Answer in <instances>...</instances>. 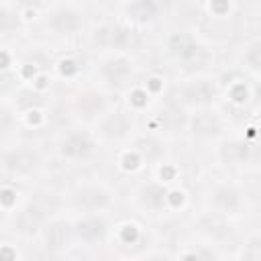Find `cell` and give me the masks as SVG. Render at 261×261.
<instances>
[{
    "instance_id": "obj_1",
    "label": "cell",
    "mask_w": 261,
    "mask_h": 261,
    "mask_svg": "<svg viewBox=\"0 0 261 261\" xmlns=\"http://www.w3.org/2000/svg\"><path fill=\"white\" fill-rule=\"evenodd\" d=\"M71 200H73V206H75L77 210H82V212H86V214H92V212H100V210L108 208L110 202H112V196H110V192H108L106 188H102V186L86 184V186H80V188L73 192Z\"/></svg>"
},
{
    "instance_id": "obj_2",
    "label": "cell",
    "mask_w": 261,
    "mask_h": 261,
    "mask_svg": "<svg viewBox=\"0 0 261 261\" xmlns=\"http://www.w3.org/2000/svg\"><path fill=\"white\" fill-rule=\"evenodd\" d=\"M177 96L186 106H208L216 100L218 90H216L212 80L198 77V80H192V82L184 84L179 88Z\"/></svg>"
},
{
    "instance_id": "obj_3",
    "label": "cell",
    "mask_w": 261,
    "mask_h": 261,
    "mask_svg": "<svg viewBox=\"0 0 261 261\" xmlns=\"http://www.w3.org/2000/svg\"><path fill=\"white\" fill-rule=\"evenodd\" d=\"M49 29L57 35V37H71L75 35L82 27H84V18L82 12L73 6H59L51 12L49 20H47Z\"/></svg>"
},
{
    "instance_id": "obj_4",
    "label": "cell",
    "mask_w": 261,
    "mask_h": 261,
    "mask_svg": "<svg viewBox=\"0 0 261 261\" xmlns=\"http://www.w3.org/2000/svg\"><path fill=\"white\" fill-rule=\"evenodd\" d=\"M133 73V61L124 55H110L100 65V77L110 88H120Z\"/></svg>"
},
{
    "instance_id": "obj_5",
    "label": "cell",
    "mask_w": 261,
    "mask_h": 261,
    "mask_svg": "<svg viewBox=\"0 0 261 261\" xmlns=\"http://www.w3.org/2000/svg\"><path fill=\"white\" fill-rule=\"evenodd\" d=\"M73 232L80 241L84 243H102L106 237H108V222L104 216H100L98 212H92L84 218H80L75 224H73Z\"/></svg>"
},
{
    "instance_id": "obj_6",
    "label": "cell",
    "mask_w": 261,
    "mask_h": 261,
    "mask_svg": "<svg viewBox=\"0 0 261 261\" xmlns=\"http://www.w3.org/2000/svg\"><path fill=\"white\" fill-rule=\"evenodd\" d=\"M96 149V143L94 139L84 133V130H75V133H69L61 143H59V153L67 159H84L88 155H92Z\"/></svg>"
},
{
    "instance_id": "obj_7",
    "label": "cell",
    "mask_w": 261,
    "mask_h": 261,
    "mask_svg": "<svg viewBox=\"0 0 261 261\" xmlns=\"http://www.w3.org/2000/svg\"><path fill=\"white\" fill-rule=\"evenodd\" d=\"M210 204L222 214H237L243 206V198L237 186L220 184L210 192Z\"/></svg>"
},
{
    "instance_id": "obj_8",
    "label": "cell",
    "mask_w": 261,
    "mask_h": 261,
    "mask_svg": "<svg viewBox=\"0 0 261 261\" xmlns=\"http://www.w3.org/2000/svg\"><path fill=\"white\" fill-rule=\"evenodd\" d=\"M135 122H133V116L124 110H114L110 114H106L102 118V124H100V130L106 139H112V141H120V139H126L133 130Z\"/></svg>"
},
{
    "instance_id": "obj_9",
    "label": "cell",
    "mask_w": 261,
    "mask_h": 261,
    "mask_svg": "<svg viewBox=\"0 0 261 261\" xmlns=\"http://www.w3.org/2000/svg\"><path fill=\"white\" fill-rule=\"evenodd\" d=\"M47 216H49L47 200L37 198V200L29 202V204L22 208V212L16 216V224H18V228H20L22 232H33V230H37V228L45 222Z\"/></svg>"
},
{
    "instance_id": "obj_10",
    "label": "cell",
    "mask_w": 261,
    "mask_h": 261,
    "mask_svg": "<svg viewBox=\"0 0 261 261\" xmlns=\"http://www.w3.org/2000/svg\"><path fill=\"white\" fill-rule=\"evenodd\" d=\"M130 39H133L130 29L122 24H104L94 33V41L110 49H126Z\"/></svg>"
},
{
    "instance_id": "obj_11",
    "label": "cell",
    "mask_w": 261,
    "mask_h": 261,
    "mask_svg": "<svg viewBox=\"0 0 261 261\" xmlns=\"http://www.w3.org/2000/svg\"><path fill=\"white\" fill-rule=\"evenodd\" d=\"M106 106H108L106 104V98L102 94H98V92H92V90L77 94L75 100H73L75 112L82 118H86V120H94V118L102 116L106 112Z\"/></svg>"
},
{
    "instance_id": "obj_12",
    "label": "cell",
    "mask_w": 261,
    "mask_h": 261,
    "mask_svg": "<svg viewBox=\"0 0 261 261\" xmlns=\"http://www.w3.org/2000/svg\"><path fill=\"white\" fill-rule=\"evenodd\" d=\"M39 165V155L31 149H14L4 153V169L10 173H29Z\"/></svg>"
},
{
    "instance_id": "obj_13",
    "label": "cell",
    "mask_w": 261,
    "mask_h": 261,
    "mask_svg": "<svg viewBox=\"0 0 261 261\" xmlns=\"http://www.w3.org/2000/svg\"><path fill=\"white\" fill-rule=\"evenodd\" d=\"M167 49H169V53H171L175 59H179V61H190V59H194V57L198 55L200 45H198V41H196L192 35L175 33V35L169 37Z\"/></svg>"
},
{
    "instance_id": "obj_14",
    "label": "cell",
    "mask_w": 261,
    "mask_h": 261,
    "mask_svg": "<svg viewBox=\"0 0 261 261\" xmlns=\"http://www.w3.org/2000/svg\"><path fill=\"white\" fill-rule=\"evenodd\" d=\"M169 200V192L163 184H143L139 188V202L149 210H161Z\"/></svg>"
},
{
    "instance_id": "obj_15",
    "label": "cell",
    "mask_w": 261,
    "mask_h": 261,
    "mask_svg": "<svg viewBox=\"0 0 261 261\" xmlns=\"http://www.w3.org/2000/svg\"><path fill=\"white\" fill-rule=\"evenodd\" d=\"M192 133L194 137H200V139H212L222 133V122L216 114H210V112L196 114L192 120Z\"/></svg>"
},
{
    "instance_id": "obj_16",
    "label": "cell",
    "mask_w": 261,
    "mask_h": 261,
    "mask_svg": "<svg viewBox=\"0 0 261 261\" xmlns=\"http://www.w3.org/2000/svg\"><path fill=\"white\" fill-rule=\"evenodd\" d=\"M251 155V147L249 143L245 141H239V139H230V141H224L220 147H218V157L224 161V163H243L245 159H249Z\"/></svg>"
},
{
    "instance_id": "obj_17",
    "label": "cell",
    "mask_w": 261,
    "mask_h": 261,
    "mask_svg": "<svg viewBox=\"0 0 261 261\" xmlns=\"http://www.w3.org/2000/svg\"><path fill=\"white\" fill-rule=\"evenodd\" d=\"M69 239V224L65 220H53L43 228V241L47 249H61Z\"/></svg>"
},
{
    "instance_id": "obj_18",
    "label": "cell",
    "mask_w": 261,
    "mask_h": 261,
    "mask_svg": "<svg viewBox=\"0 0 261 261\" xmlns=\"http://www.w3.org/2000/svg\"><path fill=\"white\" fill-rule=\"evenodd\" d=\"M159 4L157 0H130L126 4V14L135 22H149L157 16Z\"/></svg>"
},
{
    "instance_id": "obj_19",
    "label": "cell",
    "mask_w": 261,
    "mask_h": 261,
    "mask_svg": "<svg viewBox=\"0 0 261 261\" xmlns=\"http://www.w3.org/2000/svg\"><path fill=\"white\" fill-rule=\"evenodd\" d=\"M243 59H245V65H247L249 69L261 71V39L247 45V49H245V53H243Z\"/></svg>"
},
{
    "instance_id": "obj_20",
    "label": "cell",
    "mask_w": 261,
    "mask_h": 261,
    "mask_svg": "<svg viewBox=\"0 0 261 261\" xmlns=\"http://www.w3.org/2000/svg\"><path fill=\"white\" fill-rule=\"evenodd\" d=\"M161 147H159V143L155 141V139H141L139 143H137V153L143 157V159H147V161H153V159H157L159 155H161Z\"/></svg>"
},
{
    "instance_id": "obj_21",
    "label": "cell",
    "mask_w": 261,
    "mask_h": 261,
    "mask_svg": "<svg viewBox=\"0 0 261 261\" xmlns=\"http://www.w3.org/2000/svg\"><path fill=\"white\" fill-rule=\"evenodd\" d=\"M245 259H261V237H253L245 243L243 247V253H241Z\"/></svg>"
},
{
    "instance_id": "obj_22",
    "label": "cell",
    "mask_w": 261,
    "mask_h": 261,
    "mask_svg": "<svg viewBox=\"0 0 261 261\" xmlns=\"http://www.w3.org/2000/svg\"><path fill=\"white\" fill-rule=\"evenodd\" d=\"M247 98H249V90L245 88V84H234L230 90V100L237 104H243L247 102Z\"/></svg>"
},
{
    "instance_id": "obj_23",
    "label": "cell",
    "mask_w": 261,
    "mask_h": 261,
    "mask_svg": "<svg viewBox=\"0 0 261 261\" xmlns=\"http://www.w3.org/2000/svg\"><path fill=\"white\" fill-rule=\"evenodd\" d=\"M141 161H143V157L135 151V153H126L124 157H122V163H124V167L126 169H137L139 165H141Z\"/></svg>"
},
{
    "instance_id": "obj_24",
    "label": "cell",
    "mask_w": 261,
    "mask_h": 261,
    "mask_svg": "<svg viewBox=\"0 0 261 261\" xmlns=\"http://www.w3.org/2000/svg\"><path fill=\"white\" fill-rule=\"evenodd\" d=\"M210 8H212L218 16H222V14L228 10V0H212V2H210Z\"/></svg>"
},
{
    "instance_id": "obj_25",
    "label": "cell",
    "mask_w": 261,
    "mask_h": 261,
    "mask_svg": "<svg viewBox=\"0 0 261 261\" xmlns=\"http://www.w3.org/2000/svg\"><path fill=\"white\" fill-rule=\"evenodd\" d=\"M77 71V67H75V63L73 61H61V73H65V75H69V73H75Z\"/></svg>"
},
{
    "instance_id": "obj_26",
    "label": "cell",
    "mask_w": 261,
    "mask_h": 261,
    "mask_svg": "<svg viewBox=\"0 0 261 261\" xmlns=\"http://www.w3.org/2000/svg\"><path fill=\"white\" fill-rule=\"evenodd\" d=\"M122 234H124V241H126V243H128V241L133 243V241L137 239V228H135L133 224H130V226H124V230H122Z\"/></svg>"
},
{
    "instance_id": "obj_27",
    "label": "cell",
    "mask_w": 261,
    "mask_h": 261,
    "mask_svg": "<svg viewBox=\"0 0 261 261\" xmlns=\"http://www.w3.org/2000/svg\"><path fill=\"white\" fill-rule=\"evenodd\" d=\"M16 2L22 6H39L41 4V0H16Z\"/></svg>"
}]
</instances>
